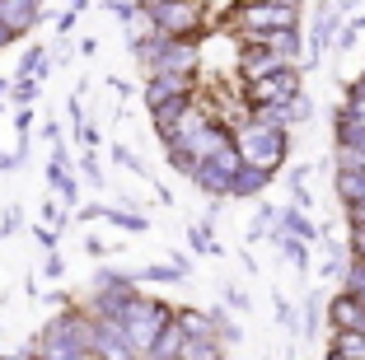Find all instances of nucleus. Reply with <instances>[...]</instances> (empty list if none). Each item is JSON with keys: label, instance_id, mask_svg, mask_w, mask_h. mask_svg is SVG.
<instances>
[{"label": "nucleus", "instance_id": "obj_29", "mask_svg": "<svg viewBox=\"0 0 365 360\" xmlns=\"http://www.w3.org/2000/svg\"><path fill=\"white\" fill-rule=\"evenodd\" d=\"M38 136L47 140V150H52V145H61V127H56V117H47L43 127H38Z\"/></svg>", "mask_w": 365, "mask_h": 360}, {"label": "nucleus", "instance_id": "obj_27", "mask_svg": "<svg viewBox=\"0 0 365 360\" xmlns=\"http://www.w3.org/2000/svg\"><path fill=\"white\" fill-rule=\"evenodd\" d=\"M33 239H38L43 257H52V253H56V239H61V234H56V230H47V225H38V230H33Z\"/></svg>", "mask_w": 365, "mask_h": 360}, {"label": "nucleus", "instance_id": "obj_36", "mask_svg": "<svg viewBox=\"0 0 365 360\" xmlns=\"http://www.w3.org/2000/svg\"><path fill=\"white\" fill-rule=\"evenodd\" d=\"M351 225H356V230H365V206H361V211H351Z\"/></svg>", "mask_w": 365, "mask_h": 360}, {"label": "nucleus", "instance_id": "obj_23", "mask_svg": "<svg viewBox=\"0 0 365 360\" xmlns=\"http://www.w3.org/2000/svg\"><path fill=\"white\" fill-rule=\"evenodd\" d=\"M80 173H85V182H94V187H103V182H108V173L98 169V155H94V150H80Z\"/></svg>", "mask_w": 365, "mask_h": 360}, {"label": "nucleus", "instance_id": "obj_16", "mask_svg": "<svg viewBox=\"0 0 365 360\" xmlns=\"http://www.w3.org/2000/svg\"><path fill=\"white\" fill-rule=\"evenodd\" d=\"M182 360H225V341H220V337L187 341V346H182Z\"/></svg>", "mask_w": 365, "mask_h": 360}, {"label": "nucleus", "instance_id": "obj_5", "mask_svg": "<svg viewBox=\"0 0 365 360\" xmlns=\"http://www.w3.org/2000/svg\"><path fill=\"white\" fill-rule=\"evenodd\" d=\"M197 94H202V75H155V80H145V89H140V98H145L150 117L164 113V108L192 103Z\"/></svg>", "mask_w": 365, "mask_h": 360}, {"label": "nucleus", "instance_id": "obj_31", "mask_svg": "<svg viewBox=\"0 0 365 360\" xmlns=\"http://www.w3.org/2000/svg\"><path fill=\"white\" fill-rule=\"evenodd\" d=\"M85 253L89 257H108V244L98 239V234H89V239H85Z\"/></svg>", "mask_w": 365, "mask_h": 360}, {"label": "nucleus", "instance_id": "obj_2", "mask_svg": "<svg viewBox=\"0 0 365 360\" xmlns=\"http://www.w3.org/2000/svg\"><path fill=\"white\" fill-rule=\"evenodd\" d=\"M286 145L290 136L277 127H258V122H248V127L235 131V150L239 159H244V169H258V173H277L281 169V159H286Z\"/></svg>", "mask_w": 365, "mask_h": 360}, {"label": "nucleus", "instance_id": "obj_38", "mask_svg": "<svg viewBox=\"0 0 365 360\" xmlns=\"http://www.w3.org/2000/svg\"><path fill=\"white\" fill-rule=\"evenodd\" d=\"M0 113H5V103H0Z\"/></svg>", "mask_w": 365, "mask_h": 360}, {"label": "nucleus", "instance_id": "obj_3", "mask_svg": "<svg viewBox=\"0 0 365 360\" xmlns=\"http://www.w3.org/2000/svg\"><path fill=\"white\" fill-rule=\"evenodd\" d=\"M173 318H178V309L173 304H164V299H155V295H140L136 304H131V314L122 318V328H127V337H131V346L140 351V360L155 351V341L164 337V332L173 328Z\"/></svg>", "mask_w": 365, "mask_h": 360}, {"label": "nucleus", "instance_id": "obj_9", "mask_svg": "<svg viewBox=\"0 0 365 360\" xmlns=\"http://www.w3.org/2000/svg\"><path fill=\"white\" fill-rule=\"evenodd\" d=\"M94 360H140L122 323H94Z\"/></svg>", "mask_w": 365, "mask_h": 360}, {"label": "nucleus", "instance_id": "obj_35", "mask_svg": "<svg viewBox=\"0 0 365 360\" xmlns=\"http://www.w3.org/2000/svg\"><path fill=\"white\" fill-rule=\"evenodd\" d=\"M14 43H19V38H14V33L5 29V24H0V52H5V47H14Z\"/></svg>", "mask_w": 365, "mask_h": 360}, {"label": "nucleus", "instance_id": "obj_12", "mask_svg": "<svg viewBox=\"0 0 365 360\" xmlns=\"http://www.w3.org/2000/svg\"><path fill=\"white\" fill-rule=\"evenodd\" d=\"M131 281H136V286H178V281H187V267H178V262L131 267Z\"/></svg>", "mask_w": 365, "mask_h": 360}, {"label": "nucleus", "instance_id": "obj_24", "mask_svg": "<svg viewBox=\"0 0 365 360\" xmlns=\"http://www.w3.org/2000/svg\"><path fill=\"white\" fill-rule=\"evenodd\" d=\"M85 10H89L85 0H76L71 10H61V19H56V33H61V38H71V33H76V24H80V14H85Z\"/></svg>", "mask_w": 365, "mask_h": 360}, {"label": "nucleus", "instance_id": "obj_15", "mask_svg": "<svg viewBox=\"0 0 365 360\" xmlns=\"http://www.w3.org/2000/svg\"><path fill=\"white\" fill-rule=\"evenodd\" d=\"M337 192H342V202L351 206V211H361V206H365V173L342 169V173H337Z\"/></svg>", "mask_w": 365, "mask_h": 360}, {"label": "nucleus", "instance_id": "obj_1", "mask_svg": "<svg viewBox=\"0 0 365 360\" xmlns=\"http://www.w3.org/2000/svg\"><path fill=\"white\" fill-rule=\"evenodd\" d=\"M145 14H150L155 33L178 38V43H202L206 33V5L197 0H145Z\"/></svg>", "mask_w": 365, "mask_h": 360}, {"label": "nucleus", "instance_id": "obj_7", "mask_svg": "<svg viewBox=\"0 0 365 360\" xmlns=\"http://www.w3.org/2000/svg\"><path fill=\"white\" fill-rule=\"evenodd\" d=\"M244 98L248 108H286L300 98V71H281V75H267L258 85H244Z\"/></svg>", "mask_w": 365, "mask_h": 360}, {"label": "nucleus", "instance_id": "obj_28", "mask_svg": "<svg viewBox=\"0 0 365 360\" xmlns=\"http://www.w3.org/2000/svg\"><path fill=\"white\" fill-rule=\"evenodd\" d=\"M43 276H47V281H61V276H66V262H61V253L43 257Z\"/></svg>", "mask_w": 365, "mask_h": 360}, {"label": "nucleus", "instance_id": "obj_32", "mask_svg": "<svg viewBox=\"0 0 365 360\" xmlns=\"http://www.w3.org/2000/svg\"><path fill=\"white\" fill-rule=\"evenodd\" d=\"M47 164H61V169H71V150H66V145H52V159H47Z\"/></svg>", "mask_w": 365, "mask_h": 360}, {"label": "nucleus", "instance_id": "obj_33", "mask_svg": "<svg viewBox=\"0 0 365 360\" xmlns=\"http://www.w3.org/2000/svg\"><path fill=\"white\" fill-rule=\"evenodd\" d=\"M0 360H38V351H33V346H19V351H5Z\"/></svg>", "mask_w": 365, "mask_h": 360}, {"label": "nucleus", "instance_id": "obj_30", "mask_svg": "<svg viewBox=\"0 0 365 360\" xmlns=\"http://www.w3.org/2000/svg\"><path fill=\"white\" fill-rule=\"evenodd\" d=\"M103 211H108L103 202H85V206L76 211V220H103Z\"/></svg>", "mask_w": 365, "mask_h": 360}, {"label": "nucleus", "instance_id": "obj_8", "mask_svg": "<svg viewBox=\"0 0 365 360\" xmlns=\"http://www.w3.org/2000/svg\"><path fill=\"white\" fill-rule=\"evenodd\" d=\"M47 5L43 0H0V24H5V29L14 33V38H24V33H33L38 29V24L47 19Z\"/></svg>", "mask_w": 365, "mask_h": 360}, {"label": "nucleus", "instance_id": "obj_17", "mask_svg": "<svg viewBox=\"0 0 365 360\" xmlns=\"http://www.w3.org/2000/svg\"><path fill=\"white\" fill-rule=\"evenodd\" d=\"M267 173H258V169H239V178H235V192L230 197H258L262 187H267Z\"/></svg>", "mask_w": 365, "mask_h": 360}, {"label": "nucleus", "instance_id": "obj_19", "mask_svg": "<svg viewBox=\"0 0 365 360\" xmlns=\"http://www.w3.org/2000/svg\"><path fill=\"white\" fill-rule=\"evenodd\" d=\"M38 94H43V80H14L10 103L14 108H33V103H38Z\"/></svg>", "mask_w": 365, "mask_h": 360}, {"label": "nucleus", "instance_id": "obj_37", "mask_svg": "<svg viewBox=\"0 0 365 360\" xmlns=\"http://www.w3.org/2000/svg\"><path fill=\"white\" fill-rule=\"evenodd\" d=\"M10 89H14V80H5V75H0V98L10 94Z\"/></svg>", "mask_w": 365, "mask_h": 360}, {"label": "nucleus", "instance_id": "obj_20", "mask_svg": "<svg viewBox=\"0 0 365 360\" xmlns=\"http://www.w3.org/2000/svg\"><path fill=\"white\" fill-rule=\"evenodd\" d=\"M38 215H43V220H38V225H47V230H56V234L66 230V211H61V197H52V192H47V197H43V211H38Z\"/></svg>", "mask_w": 365, "mask_h": 360}, {"label": "nucleus", "instance_id": "obj_21", "mask_svg": "<svg viewBox=\"0 0 365 360\" xmlns=\"http://www.w3.org/2000/svg\"><path fill=\"white\" fill-rule=\"evenodd\" d=\"M187 244H192V253H220V248H215V239H211V225H192V230H187Z\"/></svg>", "mask_w": 365, "mask_h": 360}, {"label": "nucleus", "instance_id": "obj_22", "mask_svg": "<svg viewBox=\"0 0 365 360\" xmlns=\"http://www.w3.org/2000/svg\"><path fill=\"white\" fill-rule=\"evenodd\" d=\"M108 155H113V164H118V169L145 173V164H140V155H136V150H131V145H122V140H118V145H113V150H108Z\"/></svg>", "mask_w": 365, "mask_h": 360}, {"label": "nucleus", "instance_id": "obj_14", "mask_svg": "<svg viewBox=\"0 0 365 360\" xmlns=\"http://www.w3.org/2000/svg\"><path fill=\"white\" fill-rule=\"evenodd\" d=\"M178 328L187 332V341H206V337H215L211 314H202V309H178Z\"/></svg>", "mask_w": 365, "mask_h": 360}, {"label": "nucleus", "instance_id": "obj_4", "mask_svg": "<svg viewBox=\"0 0 365 360\" xmlns=\"http://www.w3.org/2000/svg\"><path fill=\"white\" fill-rule=\"evenodd\" d=\"M286 29H300V5H286V0L235 5V19H230L235 38H262V33H286Z\"/></svg>", "mask_w": 365, "mask_h": 360}, {"label": "nucleus", "instance_id": "obj_18", "mask_svg": "<svg viewBox=\"0 0 365 360\" xmlns=\"http://www.w3.org/2000/svg\"><path fill=\"white\" fill-rule=\"evenodd\" d=\"M103 220L118 225V230H127V234H145V230H150V220H145V215H136V211H113V206L103 211Z\"/></svg>", "mask_w": 365, "mask_h": 360}, {"label": "nucleus", "instance_id": "obj_10", "mask_svg": "<svg viewBox=\"0 0 365 360\" xmlns=\"http://www.w3.org/2000/svg\"><path fill=\"white\" fill-rule=\"evenodd\" d=\"M239 80L244 85H258V80H267V75H281V71H295V66H286L281 56L262 52V47H239Z\"/></svg>", "mask_w": 365, "mask_h": 360}, {"label": "nucleus", "instance_id": "obj_25", "mask_svg": "<svg viewBox=\"0 0 365 360\" xmlns=\"http://www.w3.org/2000/svg\"><path fill=\"white\" fill-rule=\"evenodd\" d=\"M19 225H24L19 206H5V215H0V239H10V234H19Z\"/></svg>", "mask_w": 365, "mask_h": 360}, {"label": "nucleus", "instance_id": "obj_26", "mask_svg": "<svg viewBox=\"0 0 365 360\" xmlns=\"http://www.w3.org/2000/svg\"><path fill=\"white\" fill-rule=\"evenodd\" d=\"M38 127V117H33V108H14V131H19V140H29V131Z\"/></svg>", "mask_w": 365, "mask_h": 360}, {"label": "nucleus", "instance_id": "obj_34", "mask_svg": "<svg viewBox=\"0 0 365 360\" xmlns=\"http://www.w3.org/2000/svg\"><path fill=\"white\" fill-rule=\"evenodd\" d=\"M351 248H356V257L365 262V230H351Z\"/></svg>", "mask_w": 365, "mask_h": 360}, {"label": "nucleus", "instance_id": "obj_11", "mask_svg": "<svg viewBox=\"0 0 365 360\" xmlns=\"http://www.w3.org/2000/svg\"><path fill=\"white\" fill-rule=\"evenodd\" d=\"M328 318H333L337 332H365V304L356 295H337L328 304Z\"/></svg>", "mask_w": 365, "mask_h": 360}, {"label": "nucleus", "instance_id": "obj_6", "mask_svg": "<svg viewBox=\"0 0 365 360\" xmlns=\"http://www.w3.org/2000/svg\"><path fill=\"white\" fill-rule=\"evenodd\" d=\"M136 299H140L136 286H113V290H94V286H89L85 295H80V309H85L94 323H122Z\"/></svg>", "mask_w": 365, "mask_h": 360}, {"label": "nucleus", "instance_id": "obj_13", "mask_svg": "<svg viewBox=\"0 0 365 360\" xmlns=\"http://www.w3.org/2000/svg\"><path fill=\"white\" fill-rule=\"evenodd\" d=\"M47 75H52V56H47V47H29L19 61V71H14V80H43L47 85Z\"/></svg>", "mask_w": 365, "mask_h": 360}]
</instances>
